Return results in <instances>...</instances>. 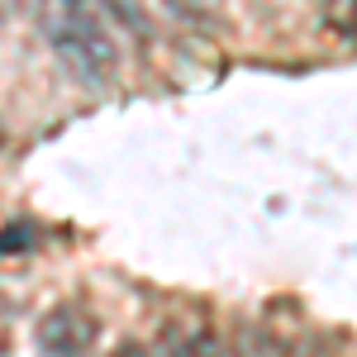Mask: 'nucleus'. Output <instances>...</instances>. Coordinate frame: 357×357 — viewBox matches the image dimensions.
I'll use <instances>...</instances> for the list:
<instances>
[{
  "instance_id": "obj_7",
  "label": "nucleus",
  "mask_w": 357,
  "mask_h": 357,
  "mask_svg": "<svg viewBox=\"0 0 357 357\" xmlns=\"http://www.w3.org/2000/svg\"><path fill=\"white\" fill-rule=\"evenodd\" d=\"M114 357H148V353H143L138 343H124V348H119V353H114Z\"/></svg>"
},
{
  "instance_id": "obj_5",
  "label": "nucleus",
  "mask_w": 357,
  "mask_h": 357,
  "mask_svg": "<svg viewBox=\"0 0 357 357\" xmlns=\"http://www.w3.org/2000/svg\"><path fill=\"white\" fill-rule=\"evenodd\" d=\"M10 353V324H5V314H0V357Z\"/></svg>"
},
{
  "instance_id": "obj_2",
  "label": "nucleus",
  "mask_w": 357,
  "mask_h": 357,
  "mask_svg": "<svg viewBox=\"0 0 357 357\" xmlns=\"http://www.w3.org/2000/svg\"><path fill=\"white\" fill-rule=\"evenodd\" d=\"M38 348L48 357H86L100 338V319L86 310V305H53L43 319H38Z\"/></svg>"
},
{
  "instance_id": "obj_6",
  "label": "nucleus",
  "mask_w": 357,
  "mask_h": 357,
  "mask_svg": "<svg viewBox=\"0 0 357 357\" xmlns=\"http://www.w3.org/2000/svg\"><path fill=\"white\" fill-rule=\"evenodd\" d=\"M176 5H186V10H200V15H205V10H210L215 0H176Z\"/></svg>"
},
{
  "instance_id": "obj_3",
  "label": "nucleus",
  "mask_w": 357,
  "mask_h": 357,
  "mask_svg": "<svg viewBox=\"0 0 357 357\" xmlns=\"http://www.w3.org/2000/svg\"><path fill=\"white\" fill-rule=\"evenodd\" d=\"M167 357H238L229 343H220L210 329H167L162 333Z\"/></svg>"
},
{
  "instance_id": "obj_1",
  "label": "nucleus",
  "mask_w": 357,
  "mask_h": 357,
  "mask_svg": "<svg viewBox=\"0 0 357 357\" xmlns=\"http://www.w3.org/2000/svg\"><path fill=\"white\" fill-rule=\"evenodd\" d=\"M48 5V48L82 86H114L119 77V43L110 24L91 10V0H43Z\"/></svg>"
},
{
  "instance_id": "obj_4",
  "label": "nucleus",
  "mask_w": 357,
  "mask_h": 357,
  "mask_svg": "<svg viewBox=\"0 0 357 357\" xmlns=\"http://www.w3.org/2000/svg\"><path fill=\"white\" fill-rule=\"evenodd\" d=\"M319 15L338 38H357V0H319Z\"/></svg>"
}]
</instances>
